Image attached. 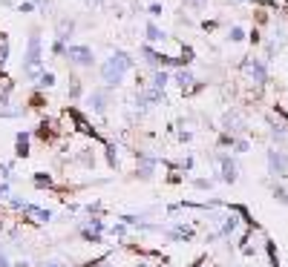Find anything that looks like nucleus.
<instances>
[{"mask_svg": "<svg viewBox=\"0 0 288 267\" xmlns=\"http://www.w3.org/2000/svg\"><path fill=\"white\" fill-rule=\"evenodd\" d=\"M136 67V61H133V55L124 49H116L107 61L101 64V81L107 89H113V86H121V81H124V72L127 69Z\"/></svg>", "mask_w": 288, "mask_h": 267, "instance_id": "f257e3e1", "label": "nucleus"}, {"mask_svg": "<svg viewBox=\"0 0 288 267\" xmlns=\"http://www.w3.org/2000/svg\"><path fill=\"white\" fill-rule=\"evenodd\" d=\"M43 43H41V32L32 29L29 32V40H26V58H23V75L29 78V81H38V75L43 72Z\"/></svg>", "mask_w": 288, "mask_h": 267, "instance_id": "f03ea898", "label": "nucleus"}, {"mask_svg": "<svg viewBox=\"0 0 288 267\" xmlns=\"http://www.w3.org/2000/svg\"><path fill=\"white\" fill-rule=\"evenodd\" d=\"M64 58H67L72 67H81V69L95 67V52H92V46H86V43H69Z\"/></svg>", "mask_w": 288, "mask_h": 267, "instance_id": "7ed1b4c3", "label": "nucleus"}, {"mask_svg": "<svg viewBox=\"0 0 288 267\" xmlns=\"http://www.w3.org/2000/svg\"><path fill=\"white\" fill-rule=\"evenodd\" d=\"M239 67H242V72H245L254 84H259V86L268 84V69H265V64H262L259 58H245Z\"/></svg>", "mask_w": 288, "mask_h": 267, "instance_id": "20e7f679", "label": "nucleus"}, {"mask_svg": "<svg viewBox=\"0 0 288 267\" xmlns=\"http://www.w3.org/2000/svg\"><path fill=\"white\" fill-rule=\"evenodd\" d=\"M138 52H141L144 64H150L153 69H167V67H173V58H167L165 52H156V49H153V43H141V46H138Z\"/></svg>", "mask_w": 288, "mask_h": 267, "instance_id": "39448f33", "label": "nucleus"}, {"mask_svg": "<svg viewBox=\"0 0 288 267\" xmlns=\"http://www.w3.org/2000/svg\"><path fill=\"white\" fill-rule=\"evenodd\" d=\"M268 172L274 178L288 175V155L283 150H268Z\"/></svg>", "mask_w": 288, "mask_h": 267, "instance_id": "423d86ee", "label": "nucleus"}, {"mask_svg": "<svg viewBox=\"0 0 288 267\" xmlns=\"http://www.w3.org/2000/svg\"><path fill=\"white\" fill-rule=\"evenodd\" d=\"M86 103H89V109H92V112H98V115H101L104 109H107V103H110V92H107V89H92V92H89V98H86Z\"/></svg>", "mask_w": 288, "mask_h": 267, "instance_id": "0eeeda50", "label": "nucleus"}, {"mask_svg": "<svg viewBox=\"0 0 288 267\" xmlns=\"http://www.w3.org/2000/svg\"><path fill=\"white\" fill-rule=\"evenodd\" d=\"M219 164H222V181L225 184H234L239 178L237 175V161L231 155H219Z\"/></svg>", "mask_w": 288, "mask_h": 267, "instance_id": "6e6552de", "label": "nucleus"}, {"mask_svg": "<svg viewBox=\"0 0 288 267\" xmlns=\"http://www.w3.org/2000/svg\"><path fill=\"white\" fill-rule=\"evenodd\" d=\"M170 81H173V84H176L179 89H182V92H185V89H187L190 84H193L196 78H193V72H190L187 67H179L176 72H170Z\"/></svg>", "mask_w": 288, "mask_h": 267, "instance_id": "1a4fd4ad", "label": "nucleus"}, {"mask_svg": "<svg viewBox=\"0 0 288 267\" xmlns=\"http://www.w3.org/2000/svg\"><path fill=\"white\" fill-rule=\"evenodd\" d=\"M72 34H75V20L72 17H61L58 20V26H55V37H61V40H72Z\"/></svg>", "mask_w": 288, "mask_h": 267, "instance_id": "9d476101", "label": "nucleus"}, {"mask_svg": "<svg viewBox=\"0 0 288 267\" xmlns=\"http://www.w3.org/2000/svg\"><path fill=\"white\" fill-rule=\"evenodd\" d=\"M193 227H185V224H176V227H170L167 230V238H173V241H190L193 238Z\"/></svg>", "mask_w": 288, "mask_h": 267, "instance_id": "9b49d317", "label": "nucleus"}, {"mask_svg": "<svg viewBox=\"0 0 288 267\" xmlns=\"http://www.w3.org/2000/svg\"><path fill=\"white\" fill-rule=\"evenodd\" d=\"M144 37H147V43H162V40H167V32L150 20V23H147V29H144Z\"/></svg>", "mask_w": 288, "mask_h": 267, "instance_id": "f8f14e48", "label": "nucleus"}, {"mask_svg": "<svg viewBox=\"0 0 288 267\" xmlns=\"http://www.w3.org/2000/svg\"><path fill=\"white\" fill-rule=\"evenodd\" d=\"M29 133H17L15 138V155L17 158H29Z\"/></svg>", "mask_w": 288, "mask_h": 267, "instance_id": "ddd939ff", "label": "nucleus"}, {"mask_svg": "<svg viewBox=\"0 0 288 267\" xmlns=\"http://www.w3.org/2000/svg\"><path fill=\"white\" fill-rule=\"evenodd\" d=\"M138 175L141 178H153V169H156V158H150V155H138Z\"/></svg>", "mask_w": 288, "mask_h": 267, "instance_id": "4468645a", "label": "nucleus"}, {"mask_svg": "<svg viewBox=\"0 0 288 267\" xmlns=\"http://www.w3.org/2000/svg\"><path fill=\"white\" fill-rule=\"evenodd\" d=\"M167 84H170V72H167V69H153L150 86H156V89H165Z\"/></svg>", "mask_w": 288, "mask_h": 267, "instance_id": "2eb2a0df", "label": "nucleus"}, {"mask_svg": "<svg viewBox=\"0 0 288 267\" xmlns=\"http://www.w3.org/2000/svg\"><path fill=\"white\" fill-rule=\"evenodd\" d=\"M237 227H239V218L228 216V218H225V221H222V230H219V233H213V235H210V238H222V235H231V233H234V230H237Z\"/></svg>", "mask_w": 288, "mask_h": 267, "instance_id": "dca6fc26", "label": "nucleus"}, {"mask_svg": "<svg viewBox=\"0 0 288 267\" xmlns=\"http://www.w3.org/2000/svg\"><path fill=\"white\" fill-rule=\"evenodd\" d=\"M23 213H32V216H38V221H49L52 218V213L49 210H43V207H38V204H23Z\"/></svg>", "mask_w": 288, "mask_h": 267, "instance_id": "f3484780", "label": "nucleus"}, {"mask_svg": "<svg viewBox=\"0 0 288 267\" xmlns=\"http://www.w3.org/2000/svg\"><path fill=\"white\" fill-rule=\"evenodd\" d=\"M78 233H81V238L89 241V244H104V233H95V230H89V227H84V224H81Z\"/></svg>", "mask_w": 288, "mask_h": 267, "instance_id": "a211bd4d", "label": "nucleus"}, {"mask_svg": "<svg viewBox=\"0 0 288 267\" xmlns=\"http://www.w3.org/2000/svg\"><path fill=\"white\" fill-rule=\"evenodd\" d=\"M119 147H116V144H107V164H110V167L113 169H119Z\"/></svg>", "mask_w": 288, "mask_h": 267, "instance_id": "6ab92c4d", "label": "nucleus"}, {"mask_svg": "<svg viewBox=\"0 0 288 267\" xmlns=\"http://www.w3.org/2000/svg\"><path fill=\"white\" fill-rule=\"evenodd\" d=\"M38 86H41V89H52V86H55V75H52V72H41V75H38Z\"/></svg>", "mask_w": 288, "mask_h": 267, "instance_id": "aec40b11", "label": "nucleus"}, {"mask_svg": "<svg viewBox=\"0 0 288 267\" xmlns=\"http://www.w3.org/2000/svg\"><path fill=\"white\" fill-rule=\"evenodd\" d=\"M69 98H72V100L81 98V78H75V75L69 78Z\"/></svg>", "mask_w": 288, "mask_h": 267, "instance_id": "412c9836", "label": "nucleus"}, {"mask_svg": "<svg viewBox=\"0 0 288 267\" xmlns=\"http://www.w3.org/2000/svg\"><path fill=\"white\" fill-rule=\"evenodd\" d=\"M265 250H268L271 267H280V253H277V247H274V241H271V238H265Z\"/></svg>", "mask_w": 288, "mask_h": 267, "instance_id": "4be33fe9", "label": "nucleus"}, {"mask_svg": "<svg viewBox=\"0 0 288 267\" xmlns=\"http://www.w3.org/2000/svg\"><path fill=\"white\" fill-rule=\"evenodd\" d=\"M67 40H61V37H55V43H52V55H55V58H64V55H67Z\"/></svg>", "mask_w": 288, "mask_h": 267, "instance_id": "5701e85b", "label": "nucleus"}, {"mask_svg": "<svg viewBox=\"0 0 288 267\" xmlns=\"http://www.w3.org/2000/svg\"><path fill=\"white\" fill-rule=\"evenodd\" d=\"M9 52H12L9 40H0V72H3V67H6V61H9Z\"/></svg>", "mask_w": 288, "mask_h": 267, "instance_id": "b1692460", "label": "nucleus"}, {"mask_svg": "<svg viewBox=\"0 0 288 267\" xmlns=\"http://www.w3.org/2000/svg\"><path fill=\"white\" fill-rule=\"evenodd\" d=\"M49 184H52L49 172H35V187H49Z\"/></svg>", "mask_w": 288, "mask_h": 267, "instance_id": "393cba45", "label": "nucleus"}, {"mask_svg": "<svg viewBox=\"0 0 288 267\" xmlns=\"http://www.w3.org/2000/svg\"><path fill=\"white\" fill-rule=\"evenodd\" d=\"M107 233H110V235H119V238H124V235H127V224H124V221H121V224H113V227H110Z\"/></svg>", "mask_w": 288, "mask_h": 267, "instance_id": "a878e982", "label": "nucleus"}, {"mask_svg": "<svg viewBox=\"0 0 288 267\" xmlns=\"http://www.w3.org/2000/svg\"><path fill=\"white\" fill-rule=\"evenodd\" d=\"M162 12H165V6H162V3H150V6H147V15H150V17H162Z\"/></svg>", "mask_w": 288, "mask_h": 267, "instance_id": "bb28decb", "label": "nucleus"}, {"mask_svg": "<svg viewBox=\"0 0 288 267\" xmlns=\"http://www.w3.org/2000/svg\"><path fill=\"white\" fill-rule=\"evenodd\" d=\"M228 37H231L234 43H239V40H245V32H242L239 26H231V34H228Z\"/></svg>", "mask_w": 288, "mask_h": 267, "instance_id": "cd10ccee", "label": "nucleus"}, {"mask_svg": "<svg viewBox=\"0 0 288 267\" xmlns=\"http://www.w3.org/2000/svg\"><path fill=\"white\" fill-rule=\"evenodd\" d=\"M271 135H274V138H286L288 130L283 127V124H271Z\"/></svg>", "mask_w": 288, "mask_h": 267, "instance_id": "c85d7f7f", "label": "nucleus"}, {"mask_svg": "<svg viewBox=\"0 0 288 267\" xmlns=\"http://www.w3.org/2000/svg\"><path fill=\"white\" fill-rule=\"evenodd\" d=\"M17 12H20V15H29V12H35V3L32 0H23V3L17 6Z\"/></svg>", "mask_w": 288, "mask_h": 267, "instance_id": "c756f323", "label": "nucleus"}, {"mask_svg": "<svg viewBox=\"0 0 288 267\" xmlns=\"http://www.w3.org/2000/svg\"><path fill=\"white\" fill-rule=\"evenodd\" d=\"M193 187H196V190H210V187H213V181H210V178H196V181H193Z\"/></svg>", "mask_w": 288, "mask_h": 267, "instance_id": "7c9ffc66", "label": "nucleus"}, {"mask_svg": "<svg viewBox=\"0 0 288 267\" xmlns=\"http://www.w3.org/2000/svg\"><path fill=\"white\" fill-rule=\"evenodd\" d=\"M274 196H277V201H283V204H288V193L283 190V187H274Z\"/></svg>", "mask_w": 288, "mask_h": 267, "instance_id": "2f4dec72", "label": "nucleus"}, {"mask_svg": "<svg viewBox=\"0 0 288 267\" xmlns=\"http://www.w3.org/2000/svg\"><path fill=\"white\" fill-rule=\"evenodd\" d=\"M234 150H237V152H248V141H245V138L234 141Z\"/></svg>", "mask_w": 288, "mask_h": 267, "instance_id": "473e14b6", "label": "nucleus"}, {"mask_svg": "<svg viewBox=\"0 0 288 267\" xmlns=\"http://www.w3.org/2000/svg\"><path fill=\"white\" fill-rule=\"evenodd\" d=\"M32 3L38 6V9H41V12H43V15L49 12V0H32Z\"/></svg>", "mask_w": 288, "mask_h": 267, "instance_id": "72a5a7b5", "label": "nucleus"}, {"mask_svg": "<svg viewBox=\"0 0 288 267\" xmlns=\"http://www.w3.org/2000/svg\"><path fill=\"white\" fill-rule=\"evenodd\" d=\"M0 199H9V184L0 181Z\"/></svg>", "mask_w": 288, "mask_h": 267, "instance_id": "f704fd0d", "label": "nucleus"}, {"mask_svg": "<svg viewBox=\"0 0 288 267\" xmlns=\"http://www.w3.org/2000/svg\"><path fill=\"white\" fill-rule=\"evenodd\" d=\"M12 175V169H9V164H0V178H9Z\"/></svg>", "mask_w": 288, "mask_h": 267, "instance_id": "c9c22d12", "label": "nucleus"}, {"mask_svg": "<svg viewBox=\"0 0 288 267\" xmlns=\"http://www.w3.org/2000/svg\"><path fill=\"white\" fill-rule=\"evenodd\" d=\"M0 267H12V262H9V256L0 250Z\"/></svg>", "mask_w": 288, "mask_h": 267, "instance_id": "e433bc0d", "label": "nucleus"}, {"mask_svg": "<svg viewBox=\"0 0 288 267\" xmlns=\"http://www.w3.org/2000/svg\"><path fill=\"white\" fill-rule=\"evenodd\" d=\"M182 169H193V155H187L185 161H182Z\"/></svg>", "mask_w": 288, "mask_h": 267, "instance_id": "4c0bfd02", "label": "nucleus"}, {"mask_svg": "<svg viewBox=\"0 0 288 267\" xmlns=\"http://www.w3.org/2000/svg\"><path fill=\"white\" fill-rule=\"evenodd\" d=\"M86 6H92V9H95V6H101V3H113V0H84Z\"/></svg>", "mask_w": 288, "mask_h": 267, "instance_id": "58836bf2", "label": "nucleus"}, {"mask_svg": "<svg viewBox=\"0 0 288 267\" xmlns=\"http://www.w3.org/2000/svg\"><path fill=\"white\" fill-rule=\"evenodd\" d=\"M43 267H64V265H61V262H46Z\"/></svg>", "mask_w": 288, "mask_h": 267, "instance_id": "ea45409f", "label": "nucleus"}]
</instances>
